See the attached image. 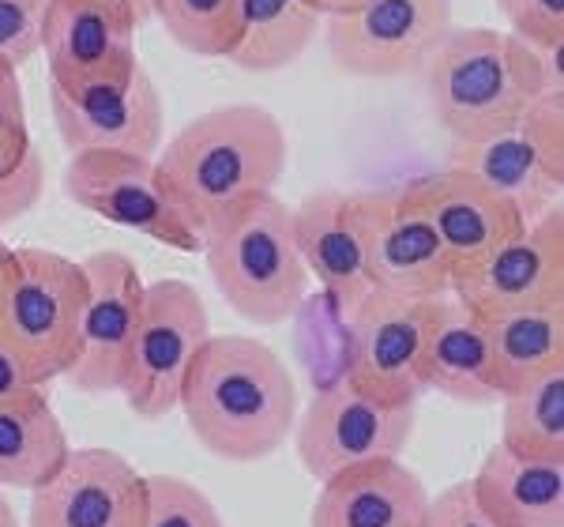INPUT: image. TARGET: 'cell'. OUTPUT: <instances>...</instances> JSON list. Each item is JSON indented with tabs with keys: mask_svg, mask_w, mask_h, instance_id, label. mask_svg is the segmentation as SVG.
Instances as JSON below:
<instances>
[{
	"mask_svg": "<svg viewBox=\"0 0 564 527\" xmlns=\"http://www.w3.org/2000/svg\"><path fill=\"white\" fill-rule=\"evenodd\" d=\"M65 193L72 204L109 226L143 234L177 252H204V238L170 200L154 159L124 151H76L65 170Z\"/></svg>",
	"mask_w": 564,
	"mask_h": 527,
	"instance_id": "obj_8",
	"label": "cell"
},
{
	"mask_svg": "<svg viewBox=\"0 0 564 527\" xmlns=\"http://www.w3.org/2000/svg\"><path fill=\"white\" fill-rule=\"evenodd\" d=\"M84 305V264L34 245L12 249V271L0 287V335L42 388L76 366Z\"/></svg>",
	"mask_w": 564,
	"mask_h": 527,
	"instance_id": "obj_5",
	"label": "cell"
},
{
	"mask_svg": "<svg viewBox=\"0 0 564 527\" xmlns=\"http://www.w3.org/2000/svg\"><path fill=\"white\" fill-rule=\"evenodd\" d=\"M508 34H516L531 50L564 45V0H497Z\"/></svg>",
	"mask_w": 564,
	"mask_h": 527,
	"instance_id": "obj_31",
	"label": "cell"
},
{
	"mask_svg": "<svg viewBox=\"0 0 564 527\" xmlns=\"http://www.w3.org/2000/svg\"><path fill=\"white\" fill-rule=\"evenodd\" d=\"M448 166L467 170V174L486 181L489 189H497L505 200H512L516 212L527 223H534L550 207H557L564 193V178H557L545 166L539 151L523 140L520 129H508L470 143H452Z\"/></svg>",
	"mask_w": 564,
	"mask_h": 527,
	"instance_id": "obj_22",
	"label": "cell"
},
{
	"mask_svg": "<svg viewBox=\"0 0 564 527\" xmlns=\"http://www.w3.org/2000/svg\"><path fill=\"white\" fill-rule=\"evenodd\" d=\"M561 57L564 45L531 50L494 26H452L422 65L436 125L452 143L516 129L542 90L564 87Z\"/></svg>",
	"mask_w": 564,
	"mask_h": 527,
	"instance_id": "obj_3",
	"label": "cell"
},
{
	"mask_svg": "<svg viewBox=\"0 0 564 527\" xmlns=\"http://www.w3.org/2000/svg\"><path fill=\"white\" fill-rule=\"evenodd\" d=\"M500 404V444L520 456L564 460V369L508 388Z\"/></svg>",
	"mask_w": 564,
	"mask_h": 527,
	"instance_id": "obj_26",
	"label": "cell"
},
{
	"mask_svg": "<svg viewBox=\"0 0 564 527\" xmlns=\"http://www.w3.org/2000/svg\"><path fill=\"white\" fill-rule=\"evenodd\" d=\"M452 294L478 316L564 305V207H550L475 268L456 271Z\"/></svg>",
	"mask_w": 564,
	"mask_h": 527,
	"instance_id": "obj_11",
	"label": "cell"
},
{
	"mask_svg": "<svg viewBox=\"0 0 564 527\" xmlns=\"http://www.w3.org/2000/svg\"><path fill=\"white\" fill-rule=\"evenodd\" d=\"M422 527H497V524L489 520L486 508L478 505L475 490H470V478H467V483H452L448 490L430 497Z\"/></svg>",
	"mask_w": 564,
	"mask_h": 527,
	"instance_id": "obj_34",
	"label": "cell"
},
{
	"mask_svg": "<svg viewBox=\"0 0 564 527\" xmlns=\"http://www.w3.org/2000/svg\"><path fill=\"white\" fill-rule=\"evenodd\" d=\"M324 15L308 0H241L238 39L226 61L245 72L290 68L321 34Z\"/></svg>",
	"mask_w": 564,
	"mask_h": 527,
	"instance_id": "obj_23",
	"label": "cell"
},
{
	"mask_svg": "<svg viewBox=\"0 0 564 527\" xmlns=\"http://www.w3.org/2000/svg\"><path fill=\"white\" fill-rule=\"evenodd\" d=\"M399 193L430 223L444 257H448L452 276L475 268L497 245L516 238L527 226L512 200H505L497 189H489L481 178L459 166L406 181V185H399Z\"/></svg>",
	"mask_w": 564,
	"mask_h": 527,
	"instance_id": "obj_15",
	"label": "cell"
},
{
	"mask_svg": "<svg viewBox=\"0 0 564 527\" xmlns=\"http://www.w3.org/2000/svg\"><path fill=\"white\" fill-rule=\"evenodd\" d=\"M26 148H31V125H26L20 68L0 57V151L15 159Z\"/></svg>",
	"mask_w": 564,
	"mask_h": 527,
	"instance_id": "obj_33",
	"label": "cell"
},
{
	"mask_svg": "<svg viewBox=\"0 0 564 527\" xmlns=\"http://www.w3.org/2000/svg\"><path fill=\"white\" fill-rule=\"evenodd\" d=\"M481 321H486L500 396L523 380L564 369V305L512 309Z\"/></svg>",
	"mask_w": 564,
	"mask_h": 527,
	"instance_id": "obj_25",
	"label": "cell"
},
{
	"mask_svg": "<svg viewBox=\"0 0 564 527\" xmlns=\"http://www.w3.org/2000/svg\"><path fill=\"white\" fill-rule=\"evenodd\" d=\"M204 257L218 294L249 324L275 329L305 302L308 271L294 241L290 204L275 193L249 196L207 226Z\"/></svg>",
	"mask_w": 564,
	"mask_h": 527,
	"instance_id": "obj_4",
	"label": "cell"
},
{
	"mask_svg": "<svg viewBox=\"0 0 564 527\" xmlns=\"http://www.w3.org/2000/svg\"><path fill=\"white\" fill-rule=\"evenodd\" d=\"M516 129L523 132V140L539 151V159L564 178V87H550L534 98L516 121Z\"/></svg>",
	"mask_w": 564,
	"mask_h": 527,
	"instance_id": "obj_30",
	"label": "cell"
},
{
	"mask_svg": "<svg viewBox=\"0 0 564 527\" xmlns=\"http://www.w3.org/2000/svg\"><path fill=\"white\" fill-rule=\"evenodd\" d=\"M207 335H212V316L193 283L185 279L148 283L140 324L117 380V392L132 407V415H140L143 422H159L177 411L181 388Z\"/></svg>",
	"mask_w": 564,
	"mask_h": 527,
	"instance_id": "obj_6",
	"label": "cell"
},
{
	"mask_svg": "<svg viewBox=\"0 0 564 527\" xmlns=\"http://www.w3.org/2000/svg\"><path fill=\"white\" fill-rule=\"evenodd\" d=\"M50 117L72 154L124 151L154 159L162 148V98L143 65L98 84H50Z\"/></svg>",
	"mask_w": 564,
	"mask_h": 527,
	"instance_id": "obj_10",
	"label": "cell"
},
{
	"mask_svg": "<svg viewBox=\"0 0 564 527\" xmlns=\"http://www.w3.org/2000/svg\"><path fill=\"white\" fill-rule=\"evenodd\" d=\"M90 4L121 15V20H129L132 26H143V23H148V15H151V0H90Z\"/></svg>",
	"mask_w": 564,
	"mask_h": 527,
	"instance_id": "obj_36",
	"label": "cell"
},
{
	"mask_svg": "<svg viewBox=\"0 0 564 527\" xmlns=\"http://www.w3.org/2000/svg\"><path fill=\"white\" fill-rule=\"evenodd\" d=\"M135 31L129 20L90 4V0H50L42 26V53L50 84L79 87L98 79L129 76L140 65Z\"/></svg>",
	"mask_w": 564,
	"mask_h": 527,
	"instance_id": "obj_18",
	"label": "cell"
},
{
	"mask_svg": "<svg viewBox=\"0 0 564 527\" xmlns=\"http://www.w3.org/2000/svg\"><path fill=\"white\" fill-rule=\"evenodd\" d=\"M369 283L391 298H441L452 290V268L422 212L399 189L366 193Z\"/></svg>",
	"mask_w": 564,
	"mask_h": 527,
	"instance_id": "obj_17",
	"label": "cell"
},
{
	"mask_svg": "<svg viewBox=\"0 0 564 527\" xmlns=\"http://www.w3.org/2000/svg\"><path fill=\"white\" fill-rule=\"evenodd\" d=\"M50 0H0V57L8 65H26L42 53V26Z\"/></svg>",
	"mask_w": 564,
	"mask_h": 527,
	"instance_id": "obj_32",
	"label": "cell"
},
{
	"mask_svg": "<svg viewBox=\"0 0 564 527\" xmlns=\"http://www.w3.org/2000/svg\"><path fill=\"white\" fill-rule=\"evenodd\" d=\"M308 4H313L316 12H321L324 20H327V15H343V12H354V8H358L361 0H308Z\"/></svg>",
	"mask_w": 564,
	"mask_h": 527,
	"instance_id": "obj_37",
	"label": "cell"
},
{
	"mask_svg": "<svg viewBox=\"0 0 564 527\" xmlns=\"http://www.w3.org/2000/svg\"><path fill=\"white\" fill-rule=\"evenodd\" d=\"M68 449V433L45 392L0 404V490L31 494L61 467Z\"/></svg>",
	"mask_w": 564,
	"mask_h": 527,
	"instance_id": "obj_24",
	"label": "cell"
},
{
	"mask_svg": "<svg viewBox=\"0 0 564 527\" xmlns=\"http://www.w3.org/2000/svg\"><path fill=\"white\" fill-rule=\"evenodd\" d=\"M193 438L226 463H260L286 444L297 422V380L252 335H207L181 388Z\"/></svg>",
	"mask_w": 564,
	"mask_h": 527,
	"instance_id": "obj_1",
	"label": "cell"
},
{
	"mask_svg": "<svg viewBox=\"0 0 564 527\" xmlns=\"http://www.w3.org/2000/svg\"><path fill=\"white\" fill-rule=\"evenodd\" d=\"M0 527H23L20 513H15V505L4 494H0Z\"/></svg>",
	"mask_w": 564,
	"mask_h": 527,
	"instance_id": "obj_38",
	"label": "cell"
},
{
	"mask_svg": "<svg viewBox=\"0 0 564 527\" xmlns=\"http://www.w3.org/2000/svg\"><path fill=\"white\" fill-rule=\"evenodd\" d=\"M417 404H380L347 380L321 388L290 430L297 460L316 483L369 460H395L414 438Z\"/></svg>",
	"mask_w": 564,
	"mask_h": 527,
	"instance_id": "obj_7",
	"label": "cell"
},
{
	"mask_svg": "<svg viewBox=\"0 0 564 527\" xmlns=\"http://www.w3.org/2000/svg\"><path fill=\"white\" fill-rule=\"evenodd\" d=\"M151 15H159L185 53L226 61L238 39L241 0H151Z\"/></svg>",
	"mask_w": 564,
	"mask_h": 527,
	"instance_id": "obj_27",
	"label": "cell"
},
{
	"mask_svg": "<svg viewBox=\"0 0 564 527\" xmlns=\"http://www.w3.org/2000/svg\"><path fill=\"white\" fill-rule=\"evenodd\" d=\"M154 170L177 212L204 238L207 226L249 196L275 193L286 174V132L263 106H218L193 117L166 148H159Z\"/></svg>",
	"mask_w": 564,
	"mask_h": 527,
	"instance_id": "obj_2",
	"label": "cell"
},
{
	"mask_svg": "<svg viewBox=\"0 0 564 527\" xmlns=\"http://www.w3.org/2000/svg\"><path fill=\"white\" fill-rule=\"evenodd\" d=\"M39 392H45V388L31 377V369L15 354L12 343L0 335V404H20V399H31Z\"/></svg>",
	"mask_w": 564,
	"mask_h": 527,
	"instance_id": "obj_35",
	"label": "cell"
},
{
	"mask_svg": "<svg viewBox=\"0 0 564 527\" xmlns=\"http://www.w3.org/2000/svg\"><path fill=\"white\" fill-rule=\"evenodd\" d=\"M294 241L308 279L350 316L372 294L366 257V193L316 189L302 204L290 207Z\"/></svg>",
	"mask_w": 564,
	"mask_h": 527,
	"instance_id": "obj_16",
	"label": "cell"
},
{
	"mask_svg": "<svg viewBox=\"0 0 564 527\" xmlns=\"http://www.w3.org/2000/svg\"><path fill=\"white\" fill-rule=\"evenodd\" d=\"M433 298H391L372 294L350 321L347 385L380 404H417L422 396V347L430 329Z\"/></svg>",
	"mask_w": 564,
	"mask_h": 527,
	"instance_id": "obj_13",
	"label": "cell"
},
{
	"mask_svg": "<svg viewBox=\"0 0 564 527\" xmlns=\"http://www.w3.org/2000/svg\"><path fill=\"white\" fill-rule=\"evenodd\" d=\"M148 475L113 449H68L61 467L31 490L23 527H143Z\"/></svg>",
	"mask_w": 564,
	"mask_h": 527,
	"instance_id": "obj_12",
	"label": "cell"
},
{
	"mask_svg": "<svg viewBox=\"0 0 564 527\" xmlns=\"http://www.w3.org/2000/svg\"><path fill=\"white\" fill-rule=\"evenodd\" d=\"M470 490L497 527H564V460L520 456L494 444Z\"/></svg>",
	"mask_w": 564,
	"mask_h": 527,
	"instance_id": "obj_21",
	"label": "cell"
},
{
	"mask_svg": "<svg viewBox=\"0 0 564 527\" xmlns=\"http://www.w3.org/2000/svg\"><path fill=\"white\" fill-rule=\"evenodd\" d=\"M8 271H12V249H8V245L0 241V287H4Z\"/></svg>",
	"mask_w": 564,
	"mask_h": 527,
	"instance_id": "obj_39",
	"label": "cell"
},
{
	"mask_svg": "<svg viewBox=\"0 0 564 527\" xmlns=\"http://www.w3.org/2000/svg\"><path fill=\"white\" fill-rule=\"evenodd\" d=\"M452 26V0H361L354 12L327 15L321 31L343 72L388 79L422 68Z\"/></svg>",
	"mask_w": 564,
	"mask_h": 527,
	"instance_id": "obj_9",
	"label": "cell"
},
{
	"mask_svg": "<svg viewBox=\"0 0 564 527\" xmlns=\"http://www.w3.org/2000/svg\"><path fill=\"white\" fill-rule=\"evenodd\" d=\"M79 264L87 276V305L79 321V358L65 377L87 396H109L121 380L148 283L135 260L117 249L90 252Z\"/></svg>",
	"mask_w": 564,
	"mask_h": 527,
	"instance_id": "obj_14",
	"label": "cell"
},
{
	"mask_svg": "<svg viewBox=\"0 0 564 527\" xmlns=\"http://www.w3.org/2000/svg\"><path fill=\"white\" fill-rule=\"evenodd\" d=\"M430 490L403 460H369L324 478L313 527H422Z\"/></svg>",
	"mask_w": 564,
	"mask_h": 527,
	"instance_id": "obj_19",
	"label": "cell"
},
{
	"mask_svg": "<svg viewBox=\"0 0 564 527\" xmlns=\"http://www.w3.org/2000/svg\"><path fill=\"white\" fill-rule=\"evenodd\" d=\"M143 527H226L212 497L181 475H148Z\"/></svg>",
	"mask_w": 564,
	"mask_h": 527,
	"instance_id": "obj_28",
	"label": "cell"
},
{
	"mask_svg": "<svg viewBox=\"0 0 564 527\" xmlns=\"http://www.w3.org/2000/svg\"><path fill=\"white\" fill-rule=\"evenodd\" d=\"M42 189H45V159L34 143L23 154H15V159L0 151V226L34 212L42 200Z\"/></svg>",
	"mask_w": 564,
	"mask_h": 527,
	"instance_id": "obj_29",
	"label": "cell"
},
{
	"mask_svg": "<svg viewBox=\"0 0 564 527\" xmlns=\"http://www.w3.org/2000/svg\"><path fill=\"white\" fill-rule=\"evenodd\" d=\"M422 392H441L456 404L489 407L500 399V380L489 354L486 321L459 302L441 294L430 305V329L422 347Z\"/></svg>",
	"mask_w": 564,
	"mask_h": 527,
	"instance_id": "obj_20",
	"label": "cell"
}]
</instances>
